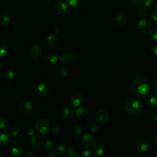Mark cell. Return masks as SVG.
I'll return each instance as SVG.
<instances>
[{
  "instance_id": "cell-38",
  "label": "cell",
  "mask_w": 157,
  "mask_h": 157,
  "mask_svg": "<svg viewBox=\"0 0 157 157\" xmlns=\"http://www.w3.org/2000/svg\"><path fill=\"white\" fill-rule=\"evenodd\" d=\"M82 156L83 157H91L92 156V153L88 150H85L82 153Z\"/></svg>"
},
{
  "instance_id": "cell-19",
  "label": "cell",
  "mask_w": 157,
  "mask_h": 157,
  "mask_svg": "<svg viewBox=\"0 0 157 157\" xmlns=\"http://www.w3.org/2000/svg\"><path fill=\"white\" fill-rule=\"evenodd\" d=\"M47 44L49 47H54L56 44V38L55 34H50L47 39Z\"/></svg>"
},
{
  "instance_id": "cell-42",
  "label": "cell",
  "mask_w": 157,
  "mask_h": 157,
  "mask_svg": "<svg viewBox=\"0 0 157 157\" xmlns=\"http://www.w3.org/2000/svg\"><path fill=\"white\" fill-rule=\"evenodd\" d=\"M151 18L153 21H157V10L153 11L151 13Z\"/></svg>"
},
{
  "instance_id": "cell-45",
  "label": "cell",
  "mask_w": 157,
  "mask_h": 157,
  "mask_svg": "<svg viewBox=\"0 0 157 157\" xmlns=\"http://www.w3.org/2000/svg\"><path fill=\"white\" fill-rule=\"evenodd\" d=\"M25 155L26 156H28V157H32V156H33L34 154H33V153L31 151H27L25 153Z\"/></svg>"
},
{
  "instance_id": "cell-8",
  "label": "cell",
  "mask_w": 157,
  "mask_h": 157,
  "mask_svg": "<svg viewBox=\"0 0 157 157\" xmlns=\"http://www.w3.org/2000/svg\"><path fill=\"white\" fill-rule=\"evenodd\" d=\"M82 142L86 147H90L95 142V137L91 133H85L82 137Z\"/></svg>"
},
{
  "instance_id": "cell-23",
  "label": "cell",
  "mask_w": 157,
  "mask_h": 157,
  "mask_svg": "<svg viewBox=\"0 0 157 157\" xmlns=\"http://www.w3.org/2000/svg\"><path fill=\"white\" fill-rule=\"evenodd\" d=\"M145 6L150 9H157V0H145Z\"/></svg>"
},
{
  "instance_id": "cell-41",
  "label": "cell",
  "mask_w": 157,
  "mask_h": 157,
  "mask_svg": "<svg viewBox=\"0 0 157 157\" xmlns=\"http://www.w3.org/2000/svg\"><path fill=\"white\" fill-rule=\"evenodd\" d=\"M26 133L28 136H32L34 134V131L31 128H28L26 130Z\"/></svg>"
},
{
  "instance_id": "cell-24",
  "label": "cell",
  "mask_w": 157,
  "mask_h": 157,
  "mask_svg": "<svg viewBox=\"0 0 157 157\" xmlns=\"http://www.w3.org/2000/svg\"><path fill=\"white\" fill-rule=\"evenodd\" d=\"M46 60L48 63L53 64L58 61V57L56 55H55L54 53H49L46 56Z\"/></svg>"
},
{
  "instance_id": "cell-9",
  "label": "cell",
  "mask_w": 157,
  "mask_h": 157,
  "mask_svg": "<svg viewBox=\"0 0 157 157\" xmlns=\"http://www.w3.org/2000/svg\"><path fill=\"white\" fill-rule=\"evenodd\" d=\"M136 149L140 152H146L150 148V144H148L146 140L140 139L136 141L135 144Z\"/></svg>"
},
{
  "instance_id": "cell-15",
  "label": "cell",
  "mask_w": 157,
  "mask_h": 157,
  "mask_svg": "<svg viewBox=\"0 0 157 157\" xmlns=\"http://www.w3.org/2000/svg\"><path fill=\"white\" fill-rule=\"evenodd\" d=\"M37 92L41 96H46L48 93V89L45 84L41 83L37 86Z\"/></svg>"
},
{
  "instance_id": "cell-2",
  "label": "cell",
  "mask_w": 157,
  "mask_h": 157,
  "mask_svg": "<svg viewBox=\"0 0 157 157\" xmlns=\"http://www.w3.org/2000/svg\"><path fill=\"white\" fill-rule=\"evenodd\" d=\"M143 109L142 103L137 99H131L128 101L124 105L125 111L131 115L139 113Z\"/></svg>"
},
{
  "instance_id": "cell-26",
  "label": "cell",
  "mask_w": 157,
  "mask_h": 157,
  "mask_svg": "<svg viewBox=\"0 0 157 157\" xmlns=\"http://www.w3.org/2000/svg\"><path fill=\"white\" fill-rule=\"evenodd\" d=\"M9 142L7 135L4 132H0V145H5Z\"/></svg>"
},
{
  "instance_id": "cell-29",
  "label": "cell",
  "mask_w": 157,
  "mask_h": 157,
  "mask_svg": "<svg viewBox=\"0 0 157 157\" xmlns=\"http://www.w3.org/2000/svg\"><path fill=\"white\" fill-rule=\"evenodd\" d=\"M53 144L51 140H47L45 144H44V150L47 152H50L52 151V150L53 149Z\"/></svg>"
},
{
  "instance_id": "cell-20",
  "label": "cell",
  "mask_w": 157,
  "mask_h": 157,
  "mask_svg": "<svg viewBox=\"0 0 157 157\" xmlns=\"http://www.w3.org/2000/svg\"><path fill=\"white\" fill-rule=\"evenodd\" d=\"M63 117L66 119H70L73 117L74 115V110L71 107H67L64 108L63 111Z\"/></svg>"
},
{
  "instance_id": "cell-25",
  "label": "cell",
  "mask_w": 157,
  "mask_h": 157,
  "mask_svg": "<svg viewBox=\"0 0 157 157\" xmlns=\"http://www.w3.org/2000/svg\"><path fill=\"white\" fill-rule=\"evenodd\" d=\"M10 20L9 15L7 13L4 12L0 16V23L2 25H7Z\"/></svg>"
},
{
  "instance_id": "cell-3",
  "label": "cell",
  "mask_w": 157,
  "mask_h": 157,
  "mask_svg": "<svg viewBox=\"0 0 157 157\" xmlns=\"http://www.w3.org/2000/svg\"><path fill=\"white\" fill-rule=\"evenodd\" d=\"M36 129L39 133L45 134L50 129V123L45 119H40L36 123Z\"/></svg>"
},
{
  "instance_id": "cell-44",
  "label": "cell",
  "mask_w": 157,
  "mask_h": 157,
  "mask_svg": "<svg viewBox=\"0 0 157 157\" xmlns=\"http://www.w3.org/2000/svg\"><path fill=\"white\" fill-rule=\"evenodd\" d=\"M152 37H153V39L157 42V31L153 32V33L152 34Z\"/></svg>"
},
{
  "instance_id": "cell-48",
  "label": "cell",
  "mask_w": 157,
  "mask_h": 157,
  "mask_svg": "<svg viewBox=\"0 0 157 157\" xmlns=\"http://www.w3.org/2000/svg\"><path fill=\"white\" fill-rule=\"evenodd\" d=\"M153 52L154 54H155L156 55H157V45H155L153 47Z\"/></svg>"
},
{
  "instance_id": "cell-37",
  "label": "cell",
  "mask_w": 157,
  "mask_h": 157,
  "mask_svg": "<svg viewBox=\"0 0 157 157\" xmlns=\"http://www.w3.org/2000/svg\"><path fill=\"white\" fill-rule=\"evenodd\" d=\"M51 131H52V133L53 134H55V135H58L61 132V129L59 126H53L52 129H51Z\"/></svg>"
},
{
  "instance_id": "cell-11",
  "label": "cell",
  "mask_w": 157,
  "mask_h": 157,
  "mask_svg": "<svg viewBox=\"0 0 157 157\" xmlns=\"http://www.w3.org/2000/svg\"><path fill=\"white\" fill-rule=\"evenodd\" d=\"M75 59V55L72 53H66L60 57V61L64 64H67L74 61Z\"/></svg>"
},
{
  "instance_id": "cell-6",
  "label": "cell",
  "mask_w": 157,
  "mask_h": 157,
  "mask_svg": "<svg viewBox=\"0 0 157 157\" xmlns=\"http://www.w3.org/2000/svg\"><path fill=\"white\" fill-rule=\"evenodd\" d=\"M67 5L63 1H58L53 6V12L56 15H62L66 12Z\"/></svg>"
},
{
  "instance_id": "cell-16",
  "label": "cell",
  "mask_w": 157,
  "mask_h": 157,
  "mask_svg": "<svg viewBox=\"0 0 157 157\" xmlns=\"http://www.w3.org/2000/svg\"><path fill=\"white\" fill-rule=\"evenodd\" d=\"M24 153V150L21 147H15L13 148L10 151V156L21 157Z\"/></svg>"
},
{
  "instance_id": "cell-13",
  "label": "cell",
  "mask_w": 157,
  "mask_h": 157,
  "mask_svg": "<svg viewBox=\"0 0 157 157\" xmlns=\"http://www.w3.org/2000/svg\"><path fill=\"white\" fill-rule=\"evenodd\" d=\"M75 116L78 118L83 119L86 118L88 115V110L86 108L82 107H78L75 110Z\"/></svg>"
},
{
  "instance_id": "cell-40",
  "label": "cell",
  "mask_w": 157,
  "mask_h": 157,
  "mask_svg": "<svg viewBox=\"0 0 157 157\" xmlns=\"http://www.w3.org/2000/svg\"><path fill=\"white\" fill-rule=\"evenodd\" d=\"M131 4L134 6H139L142 5V0H131Z\"/></svg>"
},
{
  "instance_id": "cell-33",
  "label": "cell",
  "mask_w": 157,
  "mask_h": 157,
  "mask_svg": "<svg viewBox=\"0 0 157 157\" xmlns=\"http://www.w3.org/2000/svg\"><path fill=\"white\" fill-rule=\"evenodd\" d=\"M73 129H74V132L77 135H80L82 134V132H83V128H82V126H80L79 124L75 125Z\"/></svg>"
},
{
  "instance_id": "cell-30",
  "label": "cell",
  "mask_w": 157,
  "mask_h": 157,
  "mask_svg": "<svg viewBox=\"0 0 157 157\" xmlns=\"http://www.w3.org/2000/svg\"><path fill=\"white\" fill-rule=\"evenodd\" d=\"M67 147L62 144L57 145L55 147V151L58 153H66Z\"/></svg>"
},
{
  "instance_id": "cell-14",
  "label": "cell",
  "mask_w": 157,
  "mask_h": 157,
  "mask_svg": "<svg viewBox=\"0 0 157 157\" xmlns=\"http://www.w3.org/2000/svg\"><path fill=\"white\" fill-rule=\"evenodd\" d=\"M104 151H105L104 147L101 144H96L93 148V152L94 156H102L104 153Z\"/></svg>"
},
{
  "instance_id": "cell-28",
  "label": "cell",
  "mask_w": 157,
  "mask_h": 157,
  "mask_svg": "<svg viewBox=\"0 0 157 157\" xmlns=\"http://www.w3.org/2000/svg\"><path fill=\"white\" fill-rule=\"evenodd\" d=\"M20 132V129L17 126H14L12 127V128L10 129L9 130V135L12 137H16L18 135Z\"/></svg>"
},
{
  "instance_id": "cell-1",
  "label": "cell",
  "mask_w": 157,
  "mask_h": 157,
  "mask_svg": "<svg viewBox=\"0 0 157 157\" xmlns=\"http://www.w3.org/2000/svg\"><path fill=\"white\" fill-rule=\"evenodd\" d=\"M131 88L132 93L140 99L148 97L150 92V85L148 81L142 77H136L132 80Z\"/></svg>"
},
{
  "instance_id": "cell-46",
  "label": "cell",
  "mask_w": 157,
  "mask_h": 157,
  "mask_svg": "<svg viewBox=\"0 0 157 157\" xmlns=\"http://www.w3.org/2000/svg\"><path fill=\"white\" fill-rule=\"evenodd\" d=\"M8 142L10 144V145H14L15 144V143H16V141L13 139H9V142Z\"/></svg>"
},
{
  "instance_id": "cell-22",
  "label": "cell",
  "mask_w": 157,
  "mask_h": 157,
  "mask_svg": "<svg viewBox=\"0 0 157 157\" xmlns=\"http://www.w3.org/2000/svg\"><path fill=\"white\" fill-rule=\"evenodd\" d=\"M66 155L69 157H79L80 155L71 147H67L66 149Z\"/></svg>"
},
{
  "instance_id": "cell-43",
  "label": "cell",
  "mask_w": 157,
  "mask_h": 157,
  "mask_svg": "<svg viewBox=\"0 0 157 157\" xmlns=\"http://www.w3.org/2000/svg\"><path fill=\"white\" fill-rule=\"evenodd\" d=\"M150 145L153 146V147H155L156 148H157V139H155L153 141H151L150 143Z\"/></svg>"
},
{
  "instance_id": "cell-21",
  "label": "cell",
  "mask_w": 157,
  "mask_h": 157,
  "mask_svg": "<svg viewBox=\"0 0 157 157\" xmlns=\"http://www.w3.org/2000/svg\"><path fill=\"white\" fill-rule=\"evenodd\" d=\"M147 106L151 109L157 108V95L151 97L147 102Z\"/></svg>"
},
{
  "instance_id": "cell-35",
  "label": "cell",
  "mask_w": 157,
  "mask_h": 157,
  "mask_svg": "<svg viewBox=\"0 0 157 157\" xmlns=\"http://www.w3.org/2000/svg\"><path fill=\"white\" fill-rule=\"evenodd\" d=\"M99 129H100L99 126L96 123H93L90 126V129L93 132H97L98 131H99Z\"/></svg>"
},
{
  "instance_id": "cell-12",
  "label": "cell",
  "mask_w": 157,
  "mask_h": 157,
  "mask_svg": "<svg viewBox=\"0 0 157 157\" xmlns=\"http://www.w3.org/2000/svg\"><path fill=\"white\" fill-rule=\"evenodd\" d=\"M29 55L33 58H37L41 55V48L37 45H33L29 49Z\"/></svg>"
},
{
  "instance_id": "cell-5",
  "label": "cell",
  "mask_w": 157,
  "mask_h": 157,
  "mask_svg": "<svg viewBox=\"0 0 157 157\" xmlns=\"http://www.w3.org/2000/svg\"><path fill=\"white\" fill-rule=\"evenodd\" d=\"M96 119L99 123L101 124H105L109 120V113L106 110L100 109L96 112Z\"/></svg>"
},
{
  "instance_id": "cell-32",
  "label": "cell",
  "mask_w": 157,
  "mask_h": 157,
  "mask_svg": "<svg viewBox=\"0 0 157 157\" xmlns=\"http://www.w3.org/2000/svg\"><path fill=\"white\" fill-rule=\"evenodd\" d=\"M7 54V47L4 45H0V58H4Z\"/></svg>"
},
{
  "instance_id": "cell-36",
  "label": "cell",
  "mask_w": 157,
  "mask_h": 157,
  "mask_svg": "<svg viewBox=\"0 0 157 157\" xmlns=\"http://www.w3.org/2000/svg\"><path fill=\"white\" fill-rule=\"evenodd\" d=\"M137 11L140 14H144V13H145L147 11V7L144 5H140L139 6L138 9H137Z\"/></svg>"
},
{
  "instance_id": "cell-18",
  "label": "cell",
  "mask_w": 157,
  "mask_h": 157,
  "mask_svg": "<svg viewBox=\"0 0 157 157\" xmlns=\"http://www.w3.org/2000/svg\"><path fill=\"white\" fill-rule=\"evenodd\" d=\"M115 22L119 26L124 25L126 22V15L123 13H119L115 18Z\"/></svg>"
},
{
  "instance_id": "cell-4",
  "label": "cell",
  "mask_w": 157,
  "mask_h": 157,
  "mask_svg": "<svg viewBox=\"0 0 157 157\" xmlns=\"http://www.w3.org/2000/svg\"><path fill=\"white\" fill-rule=\"evenodd\" d=\"M85 101V98L81 93H77L74 94L70 98L69 103L74 107H78L82 105Z\"/></svg>"
},
{
  "instance_id": "cell-10",
  "label": "cell",
  "mask_w": 157,
  "mask_h": 157,
  "mask_svg": "<svg viewBox=\"0 0 157 157\" xmlns=\"http://www.w3.org/2000/svg\"><path fill=\"white\" fill-rule=\"evenodd\" d=\"M151 27V23L147 19H142L139 20L137 24V28L142 32L147 31Z\"/></svg>"
},
{
  "instance_id": "cell-7",
  "label": "cell",
  "mask_w": 157,
  "mask_h": 157,
  "mask_svg": "<svg viewBox=\"0 0 157 157\" xmlns=\"http://www.w3.org/2000/svg\"><path fill=\"white\" fill-rule=\"evenodd\" d=\"M33 109V104L29 101H23L18 105V110L21 113H28Z\"/></svg>"
},
{
  "instance_id": "cell-49",
  "label": "cell",
  "mask_w": 157,
  "mask_h": 157,
  "mask_svg": "<svg viewBox=\"0 0 157 157\" xmlns=\"http://www.w3.org/2000/svg\"><path fill=\"white\" fill-rule=\"evenodd\" d=\"M154 90L155 91L156 93H157V85H156L155 86V87H154Z\"/></svg>"
},
{
  "instance_id": "cell-31",
  "label": "cell",
  "mask_w": 157,
  "mask_h": 157,
  "mask_svg": "<svg viewBox=\"0 0 157 157\" xmlns=\"http://www.w3.org/2000/svg\"><path fill=\"white\" fill-rule=\"evenodd\" d=\"M10 126L9 121L6 119H2L0 120V129H6Z\"/></svg>"
},
{
  "instance_id": "cell-17",
  "label": "cell",
  "mask_w": 157,
  "mask_h": 157,
  "mask_svg": "<svg viewBox=\"0 0 157 157\" xmlns=\"http://www.w3.org/2000/svg\"><path fill=\"white\" fill-rule=\"evenodd\" d=\"M31 141L33 145L36 148L40 147L42 144V138L39 136L36 135V134H34L33 136H31Z\"/></svg>"
},
{
  "instance_id": "cell-27",
  "label": "cell",
  "mask_w": 157,
  "mask_h": 157,
  "mask_svg": "<svg viewBox=\"0 0 157 157\" xmlns=\"http://www.w3.org/2000/svg\"><path fill=\"white\" fill-rule=\"evenodd\" d=\"M15 77V74L13 71H7L6 72L4 73V79L7 81V82H9V81H11L12 80H13V78H14Z\"/></svg>"
},
{
  "instance_id": "cell-47",
  "label": "cell",
  "mask_w": 157,
  "mask_h": 157,
  "mask_svg": "<svg viewBox=\"0 0 157 157\" xmlns=\"http://www.w3.org/2000/svg\"><path fill=\"white\" fill-rule=\"evenodd\" d=\"M46 157H56V155H55L54 153H49L46 154L45 155Z\"/></svg>"
},
{
  "instance_id": "cell-34",
  "label": "cell",
  "mask_w": 157,
  "mask_h": 157,
  "mask_svg": "<svg viewBox=\"0 0 157 157\" xmlns=\"http://www.w3.org/2000/svg\"><path fill=\"white\" fill-rule=\"evenodd\" d=\"M70 69L67 66H63L61 69V74L64 77L67 76L70 74Z\"/></svg>"
},
{
  "instance_id": "cell-39",
  "label": "cell",
  "mask_w": 157,
  "mask_h": 157,
  "mask_svg": "<svg viewBox=\"0 0 157 157\" xmlns=\"http://www.w3.org/2000/svg\"><path fill=\"white\" fill-rule=\"evenodd\" d=\"M66 1L67 3L71 6H77L80 2V0H66Z\"/></svg>"
}]
</instances>
